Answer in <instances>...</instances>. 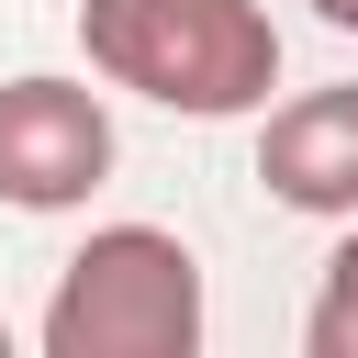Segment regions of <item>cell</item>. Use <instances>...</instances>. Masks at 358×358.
<instances>
[{"label":"cell","mask_w":358,"mask_h":358,"mask_svg":"<svg viewBox=\"0 0 358 358\" xmlns=\"http://www.w3.org/2000/svg\"><path fill=\"white\" fill-rule=\"evenodd\" d=\"M257 179L268 201L313 224H358V90H302L257 123Z\"/></svg>","instance_id":"277c9868"},{"label":"cell","mask_w":358,"mask_h":358,"mask_svg":"<svg viewBox=\"0 0 358 358\" xmlns=\"http://www.w3.org/2000/svg\"><path fill=\"white\" fill-rule=\"evenodd\" d=\"M313 11H324V22H336V34H358V0H313Z\"/></svg>","instance_id":"8992f818"},{"label":"cell","mask_w":358,"mask_h":358,"mask_svg":"<svg viewBox=\"0 0 358 358\" xmlns=\"http://www.w3.org/2000/svg\"><path fill=\"white\" fill-rule=\"evenodd\" d=\"M201 347V257L168 224H101L45 302V358H190Z\"/></svg>","instance_id":"7a4b0ae2"},{"label":"cell","mask_w":358,"mask_h":358,"mask_svg":"<svg viewBox=\"0 0 358 358\" xmlns=\"http://www.w3.org/2000/svg\"><path fill=\"white\" fill-rule=\"evenodd\" d=\"M302 347H313V358H358V224H347V246L324 257V291H313Z\"/></svg>","instance_id":"5b68a950"},{"label":"cell","mask_w":358,"mask_h":358,"mask_svg":"<svg viewBox=\"0 0 358 358\" xmlns=\"http://www.w3.org/2000/svg\"><path fill=\"white\" fill-rule=\"evenodd\" d=\"M112 179V112L78 78H11L0 90V201L11 213H78Z\"/></svg>","instance_id":"3957f363"},{"label":"cell","mask_w":358,"mask_h":358,"mask_svg":"<svg viewBox=\"0 0 358 358\" xmlns=\"http://www.w3.org/2000/svg\"><path fill=\"white\" fill-rule=\"evenodd\" d=\"M78 45L112 90L190 123L268 112L280 90V22L257 0H78Z\"/></svg>","instance_id":"6da1fadb"},{"label":"cell","mask_w":358,"mask_h":358,"mask_svg":"<svg viewBox=\"0 0 358 358\" xmlns=\"http://www.w3.org/2000/svg\"><path fill=\"white\" fill-rule=\"evenodd\" d=\"M0 358H11V324H0Z\"/></svg>","instance_id":"52a82bcc"}]
</instances>
